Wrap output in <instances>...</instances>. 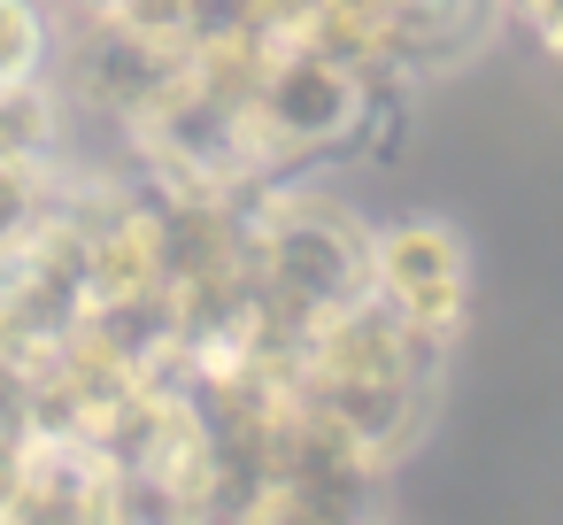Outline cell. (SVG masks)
<instances>
[{"label": "cell", "mask_w": 563, "mask_h": 525, "mask_svg": "<svg viewBox=\"0 0 563 525\" xmlns=\"http://www.w3.org/2000/svg\"><path fill=\"white\" fill-rule=\"evenodd\" d=\"M440 356L432 340H417L371 286L347 294L340 309L309 317L301 340H294V386L301 402L340 433L355 440L378 471L394 456L417 448L424 417H432V379H440Z\"/></svg>", "instance_id": "1"}, {"label": "cell", "mask_w": 563, "mask_h": 525, "mask_svg": "<svg viewBox=\"0 0 563 525\" xmlns=\"http://www.w3.org/2000/svg\"><path fill=\"white\" fill-rule=\"evenodd\" d=\"M240 217H247V286L286 332L371 286V225L347 201L317 194L309 178H271L240 194Z\"/></svg>", "instance_id": "2"}, {"label": "cell", "mask_w": 563, "mask_h": 525, "mask_svg": "<svg viewBox=\"0 0 563 525\" xmlns=\"http://www.w3.org/2000/svg\"><path fill=\"white\" fill-rule=\"evenodd\" d=\"M371 294L432 348H455L471 317V248L440 217H401L371 232Z\"/></svg>", "instance_id": "3"}, {"label": "cell", "mask_w": 563, "mask_h": 525, "mask_svg": "<svg viewBox=\"0 0 563 525\" xmlns=\"http://www.w3.org/2000/svg\"><path fill=\"white\" fill-rule=\"evenodd\" d=\"M70 178V109L55 78L0 86V240H16Z\"/></svg>", "instance_id": "4"}, {"label": "cell", "mask_w": 563, "mask_h": 525, "mask_svg": "<svg viewBox=\"0 0 563 525\" xmlns=\"http://www.w3.org/2000/svg\"><path fill=\"white\" fill-rule=\"evenodd\" d=\"M55 47H63V24L47 0H0V86L55 78Z\"/></svg>", "instance_id": "5"}, {"label": "cell", "mask_w": 563, "mask_h": 525, "mask_svg": "<svg viewBox=\"0 0 563 525\" xmlns=\"http://www.w3.org/2000/svg\"><path fill=\"white\" fill-rule=\"evenodd\" d=\"M509 9H517V0H501V17H509Z\"/></svg>", "instance_id": "6"}]
</instances>
